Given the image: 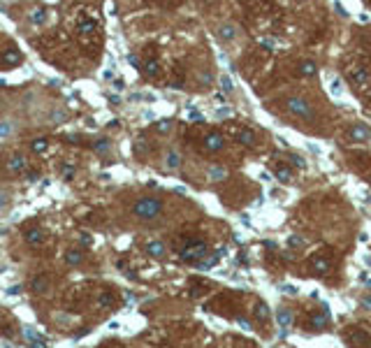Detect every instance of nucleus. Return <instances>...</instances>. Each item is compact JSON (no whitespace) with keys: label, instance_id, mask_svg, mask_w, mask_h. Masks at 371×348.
<instances>
[{"label":"nucleus","instance_id":"6","mask_svg":"<svg viewBox=\"0 0 371 348\" xmlns=\"http://www.w3.org/2000/svg\"><path fill=\"white\" fill-rule=\"evenodd\" d=\"M223 149H225V137L221 132H211V135L204 137V151L216 153V151H223Z\"/></svg>","mask_w":371,"mask_h":348},{"label":"nucleus","instance_id":"17","mask_svg":"<svg viewBox=\"0 0 371 348\" xmlns=\"http://www.w3.org/2000/svg\"><path fill=\"white\" fill-rule=\"evenodd\" d=\"M311 267H314V272H318V274H327L329 272V260L327 258L316 256L314 260H311Z\"/></svg>","mask_w":371,"mask_h":348},{"label":"nucleus","instance_id":"34","mask_svg":"<svg viewBox=\"0 0 371 348\" xmlns=\"http://www.w3.org/2000/svg\"><path fill=\"white\" fill-rule=\"evenodd\" d=\"M332 93H334V95H341V93H343V86H341V82H339V79H334V82H332Z\"/></svg>","mask_w":371,"mask_h":348},{"label":"nucleus","instance_id":"2","mask_svg":"<svg viewBox=\"0 0 371 348\" xmlns=\"http://www.w3.org/2000/svg\"><path fill=\"white\" fill-rule=\"evenodd\" d=\"M285 109H288V114H292L295 119H299V121H306V123L316 121V109L306 98H299V95L285 98Z\"/></svg>","mask_w":371,"mask_h":348},{"label":"nucleus","instance_id":"30","mask_svg":"<svg viewBox=\"0 0 371 348\" xmlns=\"http://www.w3.org/2000/svg\"><path fill=\"white\" fill-rule=\"evenodd\" d=\"M109 149H111L109 140H97V142H95V151H97V153H107Z\"/></svg>","mask_w":371,"mask_h":348},{"label":"nucleus","instance_id":"5","mask_svg":"<svg viewBox=\"0 0 371 348\" xmlns=\"http://www.w3.org/2000/svg\"><path fill=\"white\" fill-rule=\"evenodd\" d=\"M163 160H165V169H169V172H177V169H181V165H183L181 153H179L177 149H172V146L165 151Z\"/></svg>","mask_w":371,"mask_h":348},{"label":"nucleus","instance_id":"36","mask_svg":"<svg viewBox=\"0 0 371 348\" xmlns=\"http://www.w3.org/2000/svg\"><path fill=\"white\" fill-rule=\"evenodd\" d=\"M360 306H364L366 311H371V297H362V300H360Z\"/></svg>","mask_w":371,"mask_h":348},{"label":"nucleus","instance_id":"16","mask_svg":"<svg viewBox=\"0 0 371 348\" xmlns=\"http://www.w3.org/2000/svg\"><path fill=\"white\" fill-rule=\"evenodd\" d=\"M274 177L279 181H283V184H288V181H292V169H290L288 165H279V167L274 169Z\"/></svg>","mask_w":371,"mask_h":348},{"label":"nucleus","instance_id":"40","mask_svg":"<svg viewBox=\"0 0 371 348\" xmlns=\"http://www.w3.org/2000/svg\"><path fill=\"white\" fill-rule=\"evenodd\" d=\"M302 3H306V0H302Z\"/></svg>","mask_w":371,"mask_h":348},{"label":"nucleus","instance_id":"1","mask_svg":"<svg viewBox=\"0 0 371 348\" xmlns=\"http://www.w3.org/2000/svg\"><path fill=\"white\" fill-rule=\"evenodd\" d=\"M163 214V200L153 198V195H146V198H140L132 207V216L137 221H155Z\"/></svg>","mask_w":371,"mask_h":348},{"label":"nucleus","instance_id":"13","mask_svg":"<svg viewBox=\"0 0 371 348\" xmlns=\"http://www.w3.org/2000/svg\"><path fill=\"white\" fill-rule=\"evenodd\" d=\"M327 323H329V311H327V306H323V314H316L314 318H311V327L320 330V327H325Z\"/></svg>","mask_w":371,"mask_h":348},{"label":"nucleus","instance_id":"31","mask_svg":"<svg viewBox=\"0 0 371 348\" xmlns=\"http://www.w3.org/2000/svg\"><path fill=\"white\" fill-rule=\"evenodd\" d=\"M111 302H114V297H111L109 293H102L100 300H97V304H100V306H111Z\"/></svg>","mask_w":371,"mask_h":348},{"label":"nucleus","instance_id":"24","mask_svg":"<svg viewBox=\"0 0 371 348\" xmlns=\"http://www.w3.org/2000/svg\"><path fill=\"white\" fill-rule=\"evenodd\" d=\"M218 82H221V88L227 93V95H230V93H235V84H232V79L227 77V74H221V79H218Z\"/></svg>","mask_w":371,"mask_h":348},{"label":"nucleus","instance_id":"10","mask_svg":"<svg viewBox=\"0 0 371 348\" xmlns=\"http://www.w3.org/2000/svg\"><path fill=\"white\" fill-rule=\"evenodd\" d=\"M218 37H221L223 42H232V40L237 37V26L221 24V26H218Z\"/></svg>","mask_w":371,"mask_h":348},{"label":"nucleus","instance_id":"28","mask_svg":"<svg viewBox=\"0 0 371 348\" xmlns=\"http://www.w3.org/2000/svg\"><path fill=\"white\" fill-rule=\"evenodd\" d=\"M47 140H42V137H40V140H33V151L35 153H44V151H47Z\"/></svg>","mask_w":371,"mask_h":348},{"label":"nucleus","instance_id":"33","mask_svg":"<svg viewBox=\"0 0 371 348\" xmlns=\"http://www.w3.org/2000/svg\"><path fill=\"white\" fill-rule=\"evenodd\" d=\"M146 74H149V77H153V74H158V63H153V61H149V63H146V70H144Z\"/></svg>","mask_w":371,"mask_h":348},{"label":"nucleus","instance_id":"9","mask_svg":"<svg viewBox=\"0 0 371 348\" xmlns=\"http://www.w3.org/2000/svg\"><path fill=\"white\" fill-rule=\"evenodd\" d=\"M299 74H302V77H316V74H318V63H316V61H311V58H306V61H302V63H299Z\"/></svg>","mask_w":371,"mask_h":348},{"label":"nucleus","instance_id":"11","mask_svg":"<svg viewBox=\"0 0 371 348\" xmlns=\"http://www.w3.org/2000/svg\"><path fill=\"white\" fill-rule=\"evenodd\" d=\"M24 239H26V244H30V246H40V244L44 242V235H42V230L33 227V230H28L24 235Z\"/></svg>","mask_w":371,"mask_h":348},{"label":"nucleus","instance_id":"22","mask_svg":"<svg viewBox=\"0 0 371 348\" xmlns=\"http://www.w3.org/2000/svg\"><path fill=\"white\" fill-rule=\"evenodd\" d=\"M256 318L258 320H269L271 318V311H269V306H267L265 302H258L256 304Z\"/></svg>","mask_w":371,"mask_h":348},{"label":"nucleus","instance_id":"21","mask_svg":"<svg viewBox=\"0 0 371 348\" xmlns=\"http://www.w3.org/2000/svg\"><path fill=\"white\" fill-rule=\"evenodd\" d=\"M28 19H30V24L42 26L44 21H47V12H44V10H30L28 12Z\"/></svg>","mask_w":371,"mask_h":348},{"label":"nucleus","instance_id":"14","mask_svg":"<svg viewBox=\"0 0 371 348\" xmlns=\"http://www.w3.org/2000/svg\"><path fill=\"white\" fill-rule=\"evenodd\" d=\"M207 179L209 181H223V179H227V169L225 167H209L207 169Z\"/></svg>","mask_w":371,"mask_h":348},{"label":"nucleus","instance_id":"4","mask_svg":"<svg viewBox=\"0 0 371 348\" xmlns=\"http://www.w3.org/2000/svg\"><path fill=\"white\" fill-rule=\"evenodd\" d=\"M348 137L353 142H369L371 140V128L366 123H353L350 130H348Z\"/></svg>","mask_w":371,"mask_h":348},{"label":"nucleus","instance_id":"3","mask_svg":"<svg viewBox=\"0 0 371 348\" xmlns=\"http://www.w3.org/2000/svg\"><path fill=\"white\" fill-rule=\"evenodd\" d=\"M207 256H209V246L204 242H193L181 251V260L183 262H193V265H198V262L204 260Z\"/></svg>","mask_w":371,"mask_h":348},{"label":"nucleus","instance_id":"35","mask_svg":"<svg viewBox=\"0 0 371 348\" xmlns=\"http://www.w3.org/2000/svg\"><path fill=\"white\" fill-rule=\"evenodd\" d=\"M281 290H283L285 295H297V288H295V285H288V283H285V285H281Z\"/></svg>","mask_w":371,"mask_h":348},{"label":"nucleus","instance_id":"12","mask_svg":"<svg viewBox=\"0 0 371 348\" xmlns=\"http://www.w3.org/2000/svg\"><path fill=\"white\" fill-rule=\"evenodd\" d=\"M276 320H279L281 327H290V325H292V320H295V316H292V311L283 306V309L276 311Z\"/></svg>","mask_w":371,"mask_h":348},{"label":"nucleus","instance_id":"29","mask_svg":"<svg viewBox=\"0 0 371 348\" xmlns=\"http://www.w3.org/2000/svg\"><path fill=\"white\" fill-rule=\"evenodd\" d=\"M288 246L290 248H302L304 246V239L299 237V235H290V237H288Z\"/></svg>","mask_w":371,"mask_h":348},{"label":"nucleus","instance_id":"23","mask_svg":"<svg viewBox=\"0 0 371 348\" xmlns=\"http://www.w3.org/2000/svg\"><path fill=\"white\" fill-rule=\"evenodd\" d=\"M49 121L56 123V126H58V123H65V121H68V111H65V109H53L51 114H49Z\"/></svg>","mask_w":371,"mask_h":348},{"label":"nucleus","instance_id":"20","mask_svg":"<svg viewBox=\"0 0 371 348\" xmlns=\"http://www.w3.org/2000/svg\"><path fill=\"white\" fill-rule=\"evenodd\" d=\"M65 262H68V265H82L84 262V253L82 251H77V248H72V251H68L65 253Z\"/></svg>","mask_w":371,"mask_h":348},{"label":"nucleus","instance_id":"39","mask_svg":"<svg viewBox=\"0 0 371 348\" xmlns=\"http://www.w3.org/2000/svg\"><path fill=\"white\" fill-rule=\"evenodd\" d=\"M3 3H14V0H3Z\"/></svg>","mask_w":371,"mask_h":348},{"label":"nucleus","instance_id":"18","mask_svg":"<svg viewBox=\"0 0 371 348\" xmlns=\"http://www.w3.org/2000/svg\"><path fill=\"white\" fill-rule=\"evenodd\" d=\"M239 140H241V144H246V146H256V142H258L256 130H253V128H244L241 135H239Z\"/></svg>","mask_w":371,"mask_h":348},{"label":"nucleus","instance_id":"32","mask_svg":"<svg viewBox=\"0 0 371 348\" xmlns=\"http://www.w3.org/2000/svg\"><path fill=\"white\" fill-rule=\"evenodd\" d=\"M7 204H10V193L5 188H0V209L7 207Z\"/></svg>","mask_w":371,"mask_h":348},{"label":"nucleus","instance_id":"26","mask_svg":"<svg viewBox=\"0 0 371 348\" xmlns=\"http://www.w3.org/2000/svg\"><path fill=\"white\" fill-rule=\"evenodd\" d=\"M172 128H174V123L167 121V119H165V121H158V123H155V130H158L160 135H167V132L172 130Z\"/></svg>","mask_w":371,"mask_h":348},{"label":"nucleus","instance_id":"19","mask_svg":"<svg viewBox=\"0 0 371 348\" xmlns=\"http://www.w3.org/2000/svg\"><path fill=\"white\" fill-rule=\"evenodd\" d=\"M14 135V121L10 119H3L0 121V140H7V137Z\"/></svg>","mask_w":371,"mask_h":348},{"label":"nucleus","instance_id":"38","mask_svg":"<svg viewBox=\"0 0 371 348\" xmlns=\"http://www.w3.org/2000/svg\"><path fill=\"white\" fill-rule=\"evenodd\" d=\"M82 30H84V33H91V30H93V24H84Z\"/></svg>","mask_w":371,"mask_h":348},{"label":"nucleus","instance_id":"27","mask_svg":"<svg viewBox=\"0 0 371 348\" xmlns=\"http://www.w3.org/2000/svg\"><path fill=\"white\" fill-rule=\"evenodd\" d=\"M288 158L292 160V165H295V167H299V169H306V160H304L299 153H290Z\"/></svg>","mask_w":371,"mask_h":348},{"label":"nucleus","instance_id":"37","mask_svg":"<svg viewBox=\"0 0 371 348\" xmlns=\"http://www.w3.org/2000/svg\"><path fill=\"white\" fill-rule=\"evenodd\" d=\"M237 323H239V325H241V327H244V330H251V323H248V320L239 318V320H237Z\"/></svg>","mask_w":371,"mask_h":348},{"label":"nucleus","instance_id":"15","mask_svg":"<svg viewBox=\"0 0 371 348\" xmlns=\"http://www.w3.org/2000/svg\"><path fill=\"white\" fill-rule=\"evenodd\" d=\"M350 82H353V84H357V86H364V84L369 82V72H366L364 68L353 70V72H350Z\"/></svg>","mask_w":371,"mask_h":348},{"label":"nucleus","instance_id":"25","mask_svg":"<svg viewBox=\"0 0 371 348\" xmlns=\"http://www.w3.org/2000/svg\"><path fill=\"white\" fill-rule=\"evenodd\" d=\"M47 288H49V279H44V276H40V279L33 281V290H35V293H44Z\"/></svg>","mask_w":371,"mask_h":348},{"label":"nucleus","instance_id":"8","mask_svg":"<svg viewBox=\"0 0 371 348\" xmlns=\"http://www.w3.org/2000/svg\"><path fill=\"white\" fill-rule=\"evenodd\" d=\"M146 253H149L151 258H165L167 256V246H165L160 239H153V242L146 244Z\"/></svg>","mask_w":371,"mask_h":348},{"label":"nucleus","instance_id":"7","mask_svg":"<svg viewBox=\"0 0 371 348\" xmlns=\"http://www.w3.org/2000/svg\"><path fill=\"white\" fill-rule=\"evenodd\" d=\"M7 167H10V172H14V174L26 172V167H28V160H26L24 153H12L10 160H7Z\"/></svg>","mask_w":371,"mask_h":348}]
</instances>
